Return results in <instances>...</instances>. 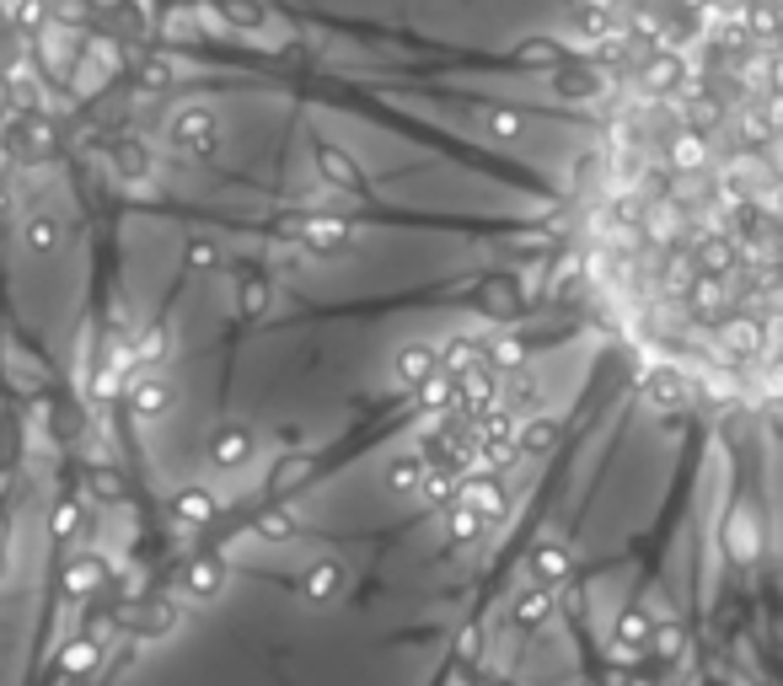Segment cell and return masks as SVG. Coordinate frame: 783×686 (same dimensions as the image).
<instances>
[{"instance_id":"1","label":"cell","mask_w":783,"mask_h":686,"mask_svg":"<svg viewBox=\"0 0 783 686\" xmlns=\"http://www.w3.org/2000/svg\"><path fill=\"white\" fill-rule=\"evenodd\" d=\"M167 140H172L178 156L205 161V156L220 150V119H215L210 108H178V113L167 119Z\"/></svg>"},{"instance_id":"2","label":"cell","mask_w":783,"mask_h":686,"mask_svg":"<svg viewBox=\"0 0 783 686\" xmlns=\"http://www.w3.org/2000/svg\"><path fill=\"white\" fill-rule=\"evenodd\" d=\"M252 456H258V435H252L247 424H220L210 435V446H205L210 473H241Z\"/></svg>"},{"instance_id":"3","label":"cell","mask_w":783,"mask_h":686,"mask_svg":"<svg viewBox=\"0 0 783 686\" xmlns=\"http://www.w3.org/2000/svg\"><path fill=\"white\" fill-rule=\"evenodd\" d=\"M429 376H440V349H435V344H403L397 359H392V387L419 391Z\"/></svg>"},{"instance_id":"4","label":"cell","mask_w":783,"mask_h":686,"mask_svg":"<svg viewBox=\"0 0 783 686\" xmlns=\"http://www.w3.org/2000/svg\"><path fill=\"white\" fill-rule=\"evenodd\" d=\"M296 241H301L306 252H338V247L355 241V226L338 220V215H301L296 220Z\"/></svg>"},{"instance_id":"5","label":"cell","mask_w":783,"mask_h":686,"mask_svg":"<svg viewBox=\"0 0 783 686\" xmlns=\"http://www.w3.org/2000/svg\"><path fill=\"white\" fill-rule=\"evenodd\" d=\"M655 627H661V623H655V612H650V606H628V612L612 623V644H617L623 655H644V649L655 644Z\"/></svg>"},{"instance_id":"6","label":"cell","mask_w":783,"mask_h":686,"mask_svg":"<svg viewBox=\"0 0 783 686\" xmlns=\"http://www.w3.org/2000/svg\"><path fill=\"white\" fill-rule=\"evenodd\" d=\"M569 568H574V553L569 547H564V541H537V547H532V564H526V574H532V585H547V590H553V585H564V579H569Z\"/></svg>"},{"instance_id":"7","label":"cell","mask_w":783,"mask_h":686,"mask_svg":"<svg viewBox=\"0 0 783 686\" xmlns=\"http://www.w3.org/2000/svg\"><path fill=\"white\" fill-rule=\"evenodd\" d=\"M644 397H650V402H655V408H661V414H682V408H687V402H693V387H687V381H682V376H676V370H650V381H644Z\"/></svg>"},{"instance_id":"8","label":"cell","mask_w":783,"mask_h":686,"mask_svg":"<svg viewBox=\"0 0 783 686\" xmlns=\"http://www.w3.org/2000/svg\"><path fill=\"white\" fill-rule=\"evenodd\" d=\"M349 585V568L338 558H317V564L301 574V596L306 600H338V590Z\"/></svg>"},{"instance_id":"9","label":"cell","mask_w":783,"mask_h":686,"mask_svg":"<svg viewBox=\"0 0 783 686\" xmlns=\"http://www.w3.org/2000/svg\"><path fill=\"white\" fill-rule=\"evenodd\" d=\"M424 478H429V461H424L419 450H408V456H392V467H387V488L392 494H419Z\"/></svg>"},{"instance_id":"10","label":"cell","mask_w":783,"mask_h":686,"mask_svg":"<svg viewBox=\"0 0 783 686\" xmlns=\"http://www.w3.org/2000/svg\"><path fill=\"white\" fill-rule=\"evenodd\" d=\"M483 531H488V520H483V509L473 505V499H456V505L446 509V537L452 541H478Z\"/></svg>"},{"instance_id":"11","label":"cell","mask_w":783,"mask_h":686,"mask_svg":"<svg viewBox=\"0 0 783 686\" xmlns=\"http://www.w3.org/2000/svg\"><path fill=\"white\" fill-rule=\"evenodd\" d=\"M553 446H558V418H553V414H526V418H521V450L547 456Z\"/></svg>"},{"instance_id":"12","label":"cell","mask_w":783,"mask_h":686,"mask_svg":"<svg viewBox=\"0 0 783 686\" xmlns=\"http://www.w3.org/2000/svg\"><path fill=\"white\" fill-rule=\"evenodd\" d=\"M478 123L494 135V140H521V129H526V113L521 108H511V102H488L478 113Z\"/></svg>"},{"instance_id":"13","label":"cell","mask_w":783,"mask_h":686,"mask_svg":"<svg viewBox=\"0 0 783 686\" xmlns=\"http://www.w3.org/2000/svg\"><path fill=\"white\" fill-rule=\"evenodd\" d=\"M317 167H323V178L333 182V188H344V193H355L360 188V172H355V161L344 156L338 146H317Z\"/></svg>"},{"instance_id":"14","label":"cell","mask_w":783,"mask_h":686,"mask_svg":"<svg viewBox=\"0 0 783 686\" xmlns=\"http://www.w3.org/2000/svg\"><path fill=\"white\" fill-rule=\"evenodd\" d=\"M553 617V590L547 585H526L515 600V627H543Z\"/></svg>"},{"instance_id":"15","label":"cell","mask_w":783,"mask_h":686,"mask_svg":"<svg viewBox=\"0 0 783 686\" xmlns=\"http://www.w3.org/2000/svg\"><path fill=\"white\" fill-rule=\"evenodd\" d=\"M296 531H301L296 509L279 505V509H264V515H258V537H264V541H290Z\"/></svg>"},{"instance_id":"16","label":"cell","mask_w":783,"mask_h":686,"mask_svg":"<svg viewBox=\"0 0 783 686\" xmlns=\"http://www.w3.org/2000/svg\"><path fill=\"white\" fill-rule=\"evenodd\" d=\"M414 397H419V408H424V414H440V408H456V381H452V376H429V381H424V387L414 391Z\"/></svg>"},{"instance_id":"17","label":"cell","mask_w":783,"mask_h":686,"mask_svg":"<svg viewBox=\"0 0 783 686\" xmlns=\"http://www.w3.org/2000/svg\"><path fill=\"white\" fill-rule=\"evenodd\" d=\"M269 306V285L258 279V274H241V285H237V311L241 317H258Z\"/></svg>"},{"instance_id":"18","label":"cell","mask_w":783,"mask_h":686,"mask_svg":"<svg viewBox=\"0 0 783 686\" xmlns=\"http://www.w3.org/2000/svg\"><path fill=\"white\" fill-rule=\"evenodd\" d=\"M220 579H226V568L220 564H199L194 574H188V600H215Z\"/></svg>"},{"instance_id":"19","label":"cell","mask_w":783,"mask_h":686,"mask_svg":"<svg viewBox=\"0 0 783 686\" xmlns=\"http://www.w3.org/2000/svg\"><path fill=\"white\" fill-rule=\"evenodd\" d=\"M188 269L194 274H215L220 269V247H215V241H188Z\"/></svg>"},{"instance_id":"20","label":"cell","mask_w":783,"mask_h":686,"mask_svg":"<svg viewBox=\"0 0 783 686\" xmlns=\"http://www.w3.org/2000/svg\"><path fill=\"white\" fill-rule=\"evenodd\" d=\"M730 553H735V558H752V553H756V531H752V520H746V515H735V520H730Z\"/></svg>"},{"instance_id":"21","label":"cell","mask_w":783,"mask_h":686,"mask_svg":"<svg viewBox=\"0 0 783 686\" xmlns=\"http://www.w3.org/2000/svg\"><path fill=\"white\" fill-rule=\"evenodd\" d=\"M178 509H182V520H210V515H215V499L205 494V488H188V494L178 499Z\"/></svg>"},{"instance_id":"22","label":"cell","mask_w":783,"mask_h":686,"mask_svg":"<svg viewBox=\"0 0 783 686\" xmlns=\"http://www.w3.org/2000/svg\"><path fill=\"white\" fill-rule=\"evenodd\" d=\"M226 22H237V28H264V6H247V0H226Z\"/></svg>"},{"instance_id":"23","label":"cell","mask_w":783,"mask_h":686,"mask_svg":"<svg viewBox=\"0 0 783 686\" xmlns=\"http://www.w3.org/2000/svg\"><path fill=\"white\" fill-rule=\"evenodd\" d=\"M671 161H676L682 172H693L697 161H703V140H697V135H687V140H676V150H671Z\"/></svg>"},{"instance_id":"24","label":"cell","mask_w":783,"mask_h":686,"mask_svg":"<svg viewBox=\"0 0 783 686\" xmlns=\"http://www.w3.org/2000/svg\"><path fill=\"white\" fill-rule=\"evenodd\" d=\"M650 649H661V655H682V627H676V623L655 627V644H650Z\"/></svg>"},{"instance_id":"25","label":"cell","mask_w":783,"mask_h":686,"mask_svg":"<svg viewBox=\"0 0 783 686\" xmlns=\"http://www.w3.org/2000/svg\"><path fill=\"white\" fill-rule=\"evenodd\" d=\"M606 6H628V0H606Z\"/></svg>"},{"instance_id":"26","label":"cell","mask_w":783,"mask_h":686,"mask_svg":"<svg viewBox=\"0 0 783 686\" xmlns=\"http://www.w3.org/2000/svg\"><path fill=\"white\" fill-rule=\"evenodd\" d=\"M687 6H703V0H687Z\"/></svg>"}]
</instances>
